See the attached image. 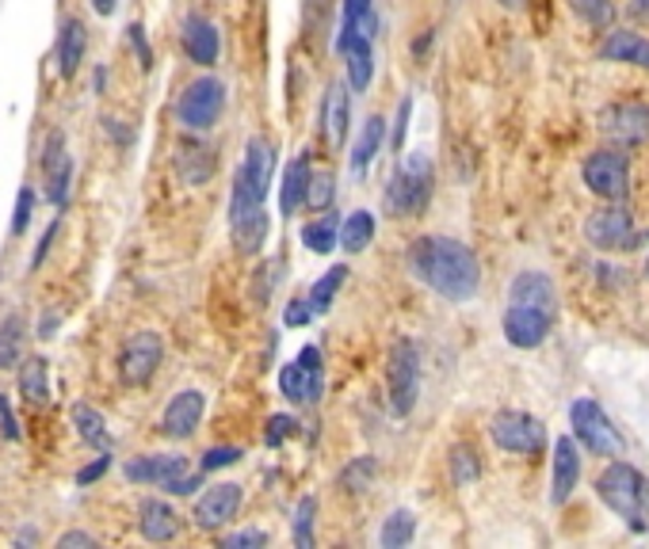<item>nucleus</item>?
Returning <instances> with one entry per match:
<instances>
[{
    "label": "nucleus",
    "instance_id": "nucleus-16",
    "mask_svg": "<svg viewBox=\"0 0 649 549\" xmlns=\"http://www.w3.org/2000/svg\"><path fill=\"white\" fill-rule=\"evenodd\" d=\"M39 164H42V176H47V199L54 202V207H65V199H70L73 161H70V149H65V134L62 130L47 134Z\"/></svg>",
    "mask_w": 649,
    "mask_h": 549
},
{
    "label": "nucleus",
    "instance_id": "nucleus-42",
    "mask_svg": "<svg viewBox=\"0 0 649 549\" xmlns=\"http://www.w3.org/2000/svg\"><path fill=\"white\" fill-rule=\"evenodd\" d=\"M573 12H577L588 27H596V32H608V27L615 24V4H611V0H573Z\"/></svg>",
    "mask_w": 649,
    "mask_h": 549
},
{
    "label": "nucleus",
    "instance_id": "nucleus-34",
    "mask_svg": "<svg viewBox=\"0 0 649 549\" xmlns=\"http://www.w3.org/2000/svg\"><path fill=\"white\" fill-rule=\"evenodd\" d=\"M70 420H73V427H77L80 442H88V447H100V450L111 447L108 420H103L100 412L92 409V404H73V409H70Z\"/></svg>",
    "mask_w": 649,
    "mask_h": 549
},
{
    "label": "nucleus",
    "instance_id": "nucleus-37",
    "mask_svg": "<svg viewBox=\"0 0 649 549\" xmlns=\"http://www.w3.org/2000/svg\"><path fill=\"white\" fill-rule=\"evenodd\" d=\"M345 279H348V267L340 263V267H329L310 287V310L317 313V317H321V313L333 310V302H337V295H340V287H345Z\"/></svg>",
    "mask_w": 649,
    "mask_h": 549
},
{
    "label": "nucleus",
    "instance_id": "nucleus-33",
    "mask_svg": "<svg viewBox=\"0 0 649 549\" xmlns=\"http://www.w3.org/2000/svg\"><path fill=\"white\" fill-rule=\"evenodd\" d=\"M375 229H378V222H375V214L371 210H352V214L340 222V237H337V245L345 248V252H363V248L375 240Z\"/></svg>",
    "mask_w": 649,
    "mask_h": 549
},
{
    "label": "nucleus",
    "instance_id": "nucleus-58",
    "mask_svg": "<svg viewBox=\"0 0 649 549\" xmlns=\"http://www.w3.org/2000/svg\"><path fill=\"white\" fill-rule=\"evenodd\" d=\"M32 541H39V531H32V526H27V531H20L16 546H32Z\"/></svg>",
    "mask_w": 649,
    "mask_h": 549
},
{
    "label": "nucleus",
    "instance_id": "nucleus-4",
    "mask_svg": "<svg viewBox=\"0 0 649 549\" xmlns=\"http://www.w3.org/2000/svg\"><path fill=\"white\" fill-rule=\"evenodd\" d=\"M272 172H275V149L264 138H252L245 146L241 169L234 176V195H229V217H241L249 210H260L272 191Z\"/></svg>",
    "mask_w": 649,
    "mask_h": 549
},
{
    "label": "nucleus",
    "instance_id": "nucleus-38",
    "mask_svg": "<svg viewBox=\"0 0 649 549\" xmlns=\"http://www.w3.org/2000/svg\"><path fill=\"white\" fill-rule=\"evenodd\" d=\"M416 534V515L405 508L390 511V519L383 523V531H378V546L383 549H405L409 541H413Z\"/></svg>",
    "mask_w": 649,
    "mask_h": 549
},
{
    "label": "nucleus",
    "instance_id": "nucleus-24",
    "mask_svg": "<svg viewBox=\"0 0 649 549\" xmlns=\"http://www.w3.org/2000/svg\"><path fill=\"white\" fill-rule=\"evenodd\" d=\"M509 302L512 305H535V310L554 313V305H558L554 283H550V275H542V271H520L516 279H512V287H509Z\"/></svg>",
    "mask_w": 649,
    "mask_h": 549
},
{
    "label": "nucleus",
    "instance_id": "nucleus-41",
    "mask_svg": "<svg viewBox=\"0 0 649 549\" xmlns=\"http://www.w3.org/2000/svg\"><path fill=\"white\" fill-rule=\"evenodd\" d=\"M313 523H317V500L302 496V500L295 503V523H290L298 549H313Z\"/></svg>",
    "mask_w": 649,
    "mask_h": 549
},
{
    "label": "nucleus",
    "instance_id": "nucleus-61",
    "mask_svg": "<svg viewBox=\"0 0 649 549\" xmlns=\"http://www.w3.org/2000/svg\"><path fill=\"white\" fill-rule=\"evenodd\" d=\"M497 4H501V9H512V12H516V9H524L527 0H497Z\"/></svg>",
    "mask_w": 649,
    "mask_h": 549
},
{
    "label": "nucleus",
    "instance_id": "nucleus-46",
    "mask_svg": "<svg viewBox=\"0 0 649 549\" xmlns=\"http://www.w3.org/2000/svg\"><path fill=\"white\" fill-rule=\"evenodd\" d=\"M219 546L222 549H264L267 546V534L264 531H237V534H226Z\"/></svg>",
    "mask_w": 649,
    "mask_h": 549
},
{
    "label": "nucleus",
    "instance_id": "nucleus-27",
    "mask_svg": "<svg viewBox=\"0 0 649 549\" xmlns=\"http://www.w3.org/2000/svg\"><path fill=\"white\" fill-rule=\"evenodd\" d=\"M85 54H88L85 24H80V20H65L62 35H58V73L73 77V73L80 70V62H85Z\"/></svg>",
    "mask_w": 649,
    "mask_h": 549
},
{
    "label": "nucleus",
    "instance_id": "nucleus-31",
    "mask_svg": "<svg viewBox=\"0 0 649 549\" xmlns=\"http://www.w3.org/2000/svg\"><path fill=\"white\" fill-rule=\"evenodd\" d=\"M383 141H386V118L383 115H371L367 123H363V130H360V138H355V146H352V172H355V176H363V172L371 169V161L378 157Z\"/></svg>",
    "mask_w": 649,
    "mask_h": 549
},
{
    "label": "nucleus",
    "instance_id": "nucleus-23",
    "mask_svg": "<svg viewBox=\"0 0 649 549\" xmlns=\"http://www.w3.org/2000/svg\"><path fill=\"white\" fill-rule=\"evenodd\" d=\"M581 481V450H577V439H570V435H562V439H554V492H550V500L554 503H565L573 496V488H577Z\"/></svg>",
    "mask_w": 649,
    "mask_h": 549
},
{
    "label": "nucleus",
    "instance_id": "nucleus-48",
    "mask_svg": "<svg viewBox=\"0 0 649 549\" xmlns=\"http://www.w3.org/2000/svg\"><path fill=\"white\" fill-rule=\"evenodd\" d=\"M126 39H130V47H134V54H138V65L141 70H153V50H149V42H146V27L141 24H130L126 27Z\"/></svg>",
    "mask_w": 649,
    "mask_h": 549
},
{
    "label": "nucleus",
    "instance_id": "nucleus-19",
    "mask_svg": "<svg viewBox=\"0 0 649 549\" xmlns=\"http://www.w3.org/2000/svg\"><path fill=\"white\" fill-rule=\"evenodd\" d=\"M123 473H126V481H134V485L165 488L173 477L188 473V458L184 454H141V458H130V462L123 465Z\"/></svg>",
    "mask_w": 649,
    "mask_h": 549
},
{
    "label": "nucleus",
    "instance_id": "nucleus-7",
    "mask_svg": "<svg viewBox=\"0 0 649 549\" xmlns=\"http://www.w3.org/2000/svg\"><path fill=\"white\" fill-rule=\"evenodd\" d=\"M279 394L290 404H317L325 394V359L317 344H305L295 363L279 366Z\"/></svg>",
    "mask_w": 649,
    "mask_h": 549
},
{
    "label": "nucleus",
    "instance_id": "nucleus-49",
    "mask_svg": "<svg viewBox=\"0 0 649 549\" xmlns=\"http://www.w3.org/2000/svg\"><path fill=\"white\" fill-rule=\"evenodd\" d=\"M32 214H35V191L32 187H24L16 199V217H12V233H24L27 225H32Z\"/></svg>",
    "mask_w": 649,
    "mask_h": 549
},
{
    "label": "nucleus",
    "instance_id": "nucleus-18",
    "mask_svg": "<svg viewBox=\"0 0 649 549\" xmlns=\"http://www.w3.org/2000/svg\"><path fill=\"white\" fill-rule=\"evenodd\" d=\"M173 169H176V176H180V184L203 187V184H211L214 169H219V153H214L207 141L188 138V141H180V146H176Z\"/></svg>",
    "mask_w": 649,
    "mask_h": 549
},
{
    "label": "nucleus",
    "instance_id": "nucleus-50",
    "mask_svg": "<svg viewBox=\"0 0 649 549\" xmlns=\"http://www.w3.org/2000/svg\"><path fill=\"white\" fill-rule=\"evenodd\" d=\"M409 118H413V100H401L398 103V115H394V149L401 153V146H405V134H409Z\"/></svg>",
    "mask_w": 649,
    "mask_h": 549
},
{
    "label": "nucleus",
    "instance_id": "nucleus-8",
    "mask_svg": "<svg viewBox=\"0 0 649 549\" xmlns=\"http://www.w3.org/2000/svg\"><path fill=\"white\" fill-rule=\"evenodd\" d=\"M570 424H573V439L585 442L592 454L600 458L623 454V439H619L615 424H611L608 412H603L592 397H577V401L570 404Z\"/></svg>",
    "mask_w": 649,
    "mask_h": 549
},
{
    "label": "nucleus",
    "instance_id": "nucleus-3",
    "mask_svg": "<svg viewBox=\"0 0 649 549\" xmlns=\"http://www.w3.org/2000/svg\"><path fill=\"white\" fill-rule=\"evenodd\" d=\"M432 187H436V172L428 153H409L386 184V210L394 217H421L432 202Z\"/></svg>",
    "mask_w": 649,
    "mask_h": 549
},
{
    "label": "nucleus",
    "instance_id": "nucleus-36",
    "mask_svg": "<svg viewBox=\"0 0 649 549\" xmlns=\"http://www.w3.org/2000/svg\"><path fill=\"white\" fill-rule=\"evenodd\" d=\"M337 237H340V214H325L317 222L302 225V245L317 255H329L337 248Z\"/></svg>",
    "mask_w": 649,
    "mask_h": 549
},
{
    "label": "nucleus",
    "instance_id": "nucleus-55",
    "mask_svg": "<svg viewBox=\"0 0 649 549\" xmlns=\"http://www.w3.org/2000/svg\"><path fill=\"white\" fill-rule=\"evenodd\" d=\"M58 549H96L100 541L92 538V534H85V531H70V534H62V538L54 541Z\"/></svg>",
    "mask_w": 649,
    "mask_h": 549
},
{
    "label": "nucleus",
    "instance_id": "nucleus-1",
    "mask_svg": "<svg viewBox=\"0 0 649 549\" xmlns=\"http://www.w3.org/2000/svg\"><path fill=\"white\" fill-rule=\"evenodd\" d=\"M409 271L447 302L462 305L482 290V263L474 248L454 237H416L409 245Z\"/></svg>",
    "mask_w": 649,
    "mask_h": 549
},
{
    "label": "nucleus",
    "instance_id": "nucleus-51",
    "mask_svg": "<svg viewBox=\"0 0 649 549\" xmlns=\"http://www.w3.org/2000/svg\"><path fill=\"white\" fill-rule=\"evenodd\" d=\"M0 432H4V439L9 442H20V424H16V412H12V401L9 394H0Z\"/></svg>",
    "mask_w": 649,
    "mask_h": 549
},
{
    "label": "nucleus",
    "instance_id": "nucleus-29",
    "mask_svg": "<svg viewBox=\"0 0 649 549\" xmlns=\"http://www.w3.org/2000/svg\"><path fill=\"white\" fill-rule=\"evenodd\" d=\"M20 397H24L32 409H47L50 404V366L42 355L27 359L20 366Z\"/></svg>",
    "mask_w": 649,
    "mask_h": 549
},
{
    "label": "nucleus",
    "instance_id": "nucleus-17",
    "mask_svg": "<svg viewBox=\"0 0 649 549\" xmlns=\"http://www.w3.org/2000/svg\"><path fill=\"white\" fill-rule=\"evenodd\" d=\"M203 412H207V397L203 389H180L173 401L165 404V416H161V432L169 439H191L203 424Z\"/></svg>",
    "mask_w": 649,
    "mask_h": 549
},
{
    "label": "nucleus",
    "instance_id": "nucleus-12",
    "mask_svg": "<svg viewBox=\"0 0 649 549\" xmlns=\"http://www.w3.org/2000/svg\"><path fill=\"white\" fill-rule=\"evenodd\" d=\"M581 176H585L588 191L608 202H619L631 191V161L619 149H596L585 161V169H581Z\"/></svg>",
    "mask_w": 649,
    "mask_h": 549
},
{
    "label": "nucleus",
    "instance_id": "nucleus-21",
    "mask_svg": "<svg viewBox=\"0 0 649 549\" xmlns=\"http://www.w3.org/2000/svg\"><path fill=\"white\" fill-rule=\"evenodd\" d=\"M138 531L146 541H173L176 534H180V515L173 511V503L146 496V500L138 503Z\"/></svg>",
    "mask_w": 649,
    "mask_h": 549
},
{
    "label": "nucleus",
    "instance_id": "nucleus-9",
    "mask_svg": "<svg viewBox=\"0 0 649 549\" xmlns=\"http://www.w3.org/2000/svg\"><path fill=\"white\" fill-rule=\"evenodd\" d=\"M489 435H494V442L501 450H509V454H542V447H547V424H542L539 416H532V412H520V409H504L497 412L494 420H489Z\"/></svg>",
    "mask_w": 649,
    "mask_h": 549
},
{
    "label": "nucleus",
    "instance_id": "nucleus-59",
    "mask_svg": "<svg viewBox=\"0 0 649 549\" xmlns=\"http://www.w3.org/2000/svg\"><path fill=\"white\" fill-rule=\"evenodd\" d=\"M631 12L634 16H649V0H631Z\"/></svg>",
    "mask_w": 649,
    "mask_h": 549
},
{
    "label": "nucleus",
    "instance_id": "nucleus-56",
    "mask_svg": "<svg viewBox=\"0 0 649 549\" xmlns=\"http://www.w3.org/2000/svg\"><path fill=\"white\" fill-rule=\"evenodd\" d=\"M58 229H62V217H54V222L47 225V233H42V240H39V252L32 255V267H39V263L47 260V252H50V245H54Z\"/></svg>",
    "mask_w": 649,
    "mask_h": 549
},
{
    "label": "nucleus",
    "instance_id": "nucleus-44",
    "mask_svg": "<svg viewBox=\"0 0 649 549\" xmlns=\"http://www.w3.org/2000/svg\"><path fill=\"white\" fill-rule=\"evenodd\" d=\"M283 279V260H267L257 267V279H252V298H257L260 305L272 302V290L279 287Z\"/></svg>",
    "mask_w": 649,
    "mask_h": 549
},
{
    "label": "nucleus",
    "instance_id": "nucleus-45",
    "mask_svg": "<svg viewBox=\"0 0 649 549\" xmlns=\"http://www.w3.org/2000/svg\"><path fill=\"white\" fill-rule=\"evenodd\" d=\"M295 432H298V420L290 416V412H279V416H267V424H264V442L275 450V447H283V442H287Z\"/></svg>",
    "mask_w": 649,
    "mask_h": 549
},
{
    "label": "nucleus",
    "instance_id": "nucleus-13",
    "mask_svg": "<svg viewBox=\"0 0 649 549\" xmlns=\"http://www.w3.org/2000/svg\"><path fill=\"white\" fill-rule=\"evenodd\" d=\"M600 130L608 134L615 146L634 149L649 141V103H611L600 111Z\"/></svg>",
    "mask_w": 649,
    "mask_h": 549
},
{
    "label": "nucleus",
    "instance_id": "nucleus-10",
    "mask_svg": "<svg viewBox=\"0 0 649 549\" xmlns=\"http://www.w3.org/2000/svg\"><path fill=\"white\" fill-rule=\"evenodd\" d=\"M390 412L394 416H409L416 409V394H421V351L413 340H398L390 351Z\"/></svg>",
    "mask_w": 649,
    "mask_h": 549
},
{
    "label": "nucleus",
    "instance_id": "nucleus-54",
    "mask_svg": "<svg viewBox=\"0 0 649 549\" xmlns=\"http://www.w3.org/2000/svg\"><path fill=\"white\" fill-rule=\"evenodd\" d=\"M199 485H203V473H191V470H188V473H180V477L169 481L165 492H169V496H191Z\"/></svg>",
    "mask_w": 649,
    "mask_h": 549
},
{
    "label": "nucleus",
    "instance_id": "nucleus-11",
    "mask_svg": "<svg viewBox=\"0 0 649 549\" xmlns=\"http://www.w3.org/2000/svg\"><path fill=\"white\" fill-rule=\"evenodd\" d=\"M165 363V336L161 333H134L118 351V378L130 389H141L153 382L157 366Z\"/></svg>",
    "mask_w": 649,
    "mask_h": 549
},
{
    "label": "nucleus",
    "instance_id": "nucleus-28",
    "mask_svg": "<svg viewBox=\"0 0 649 549\" xmlns=\"http://www.w3.org/2000/svg\"><path fill=\"white\" fill-rule=\"evenodd\" d=\"M348 115H352V108H348V88L345 85H329L325 103H321V123H325V138H329L333 146H345Z\"/></svg>",
    "mask_w": 649,
    "mask_h": 549
},
{
    "label": "nucleus",
    "instance_id": "nucleus-32",
    "mask_svg": "<svg viewBox=\"0 0 649 549\" xmlns=\"http://www.w3.org/2000/svg\"><path fill=\"white\" fill-rule=\"evenodd\" d=\"M375 0H345V20H340V35L337 39H375Z\"/></svg>",
    "mask_w": 649,
    "mask_h": 549
},
{
    "label": "nucleus",
    "instance_id": "nucleus-47",
    "mask_svg": "<svg viewBox=\"0 0 649 549\" xmlns=\"http://www.w3.org/2000/svg\"><path fill=\"white\" fill-rule=\"evenodd\" d=\"M237 458H241V450L237 447H214L203 454V462H199V470L203 473H214V470H226V465H234Z\"/></svg>",
    "mask_w": 649,
    "mask_h": 549
},
{
    "label": "nucleus",
    "instance_id": "nucleus-14",
    "mask_svg": "<svg viewBox=\"0 0 649 549\" xmlns=\"http://www.w3.org/2000/svg\"><path fill=\"white\" fill-rule=\"evenodd\" d=\"M550 325H554V313L535 310V305H512V302H509L504 321H501L504 340L520 351H532V348H539V344H547Z\"/></svg>",
    "mask_w": 649,
    "mask_h": 549
},
{
    "label": "nucleus",
    "instance_id": "nucleus-57",
    "mask_svg": "<svg viewBox=\"0 0 649 549\" xmlns=\"http://www.w3.org/2000/svg\"><path fill=\"white\" fill-rule=\"evenodd\" d=\"M92 9L100 12V16H111V12H115V0H92Z\"/></svg>",
    "mask_w": 649,
    "mask_h": 549
},
{
    "label": "nucleus",
    "instance_id": "nucleus-6",
    "mask_svg": "<svg viewBox=\"0 0 649 549\" xmlns=\"http://www.w3.org/2000/svg\"><path fill=\"white\" fill-rule=\"evenodd\" d=\"M585 237H588V245L600 248V252H631V248L649 245V229H638V225H634V214L623 207L596 210V214L585 222Z\"/></svg>",
    "mask_w": 649,
    "mask_h": 549
},
{
    "label": "nucleus",
    "instance_id": "nucleus-22",
    "mask_svg": "<svg viewBox=\"0 0 649 549\" xmlns=\"http://www.w3.org/2000/svg\"><path fill=\"white\" fill-rule=\"evenodd\" d=\"M337 54L345 58V70H348V88L352 92H367L371 77H375V47L371 39H337Z\"/></svg>",
    "mask_w": 649,
    "mask_h": 549
},
{
    "label": "nucleus",
    "instance_id": "nucleus-40",
    "mask_svg": "<svg viewBox=\"0 0 649 549\" xmlns=\"http://www.w3.org/2000/svg\"><path fill=\"white\" fill-rule=\"evenodd\" d=\"M447 462H451V481H454V485H474V481L482 477V458H477V450L466 447V442H462V447H454Z\"/></svg>",
    "mask_w": 649,
    "mask_h": 549
},
{
    "label": "nucleus",
    "instance_id": "nucleus-2",
    "mask_svg": "<svg viewBox=\"0 0 649 549\" xmlns=\"http://www.w3.org/2000/svg\"><path fill=\"white\" fill-rule=\"evenodd\" d=\"M596 492L600 500L623 519L626 526H634L638 534L649 531V481L641 470L626 462H611L608 470L596 477Z\"/></svg>",
    "mask_w": 649,
    "mask_h": 549
},
{
    "label": "nucleus",
    "instance_id": "nucleus-39",
    "mask_svg": "<svg viewBox=\"0 0 649 549\" xmlns=\"http://www.w3.org/2000/svg\"><path fill=\"white\" fill-rule=\"evenodd\" d=\"M375 477H378V462L371 454L352 458V462L340 470V485H345V492H352V496L367 492V488L375 485Z\"/></svg>",
    "mask_w": 649,
    "mask_h": 549
},
{
    "label": "nucleus",
    "instance_id": "nucleus-52",
    "mask_svg": "<svg viewBox=\"0 0 649 549\" xmlns=\"http://www.w3.org/2000/svg\"><path fill=\"white\" fill-rule=\"evenodd\" d=\"M108 470H111V454H108V450H100V458H96V462H88L85 470H77V485L80 488L92 485V481H100Z\"/></svg>",
    "mask_w": 649,
    "mask_h": 549
},
{
    "label": "nucleus",
    "instance_id": "nucleus-62",
    "mask_svg": "<svg viewBox=\"0 0 649 549\" xmlns=\"http://www.w3.org/2000/svg\"><path fill=\"white\" fill-rule=\"evenodd\" d=\"M54 325H58V317H54V313H50V317L42 321V336H50V333H54Z\"/></svg>",
    "mask_w": 649,
    "mask_h": 549
},
{
    "label": "nucleus",
    "instance_id": "nucleus-30",
    "mask_svg": "<svg viewBox=\"0 0 649 549\" xmlns=\"http://www.w3.org/2000/svg\"><path fill=\"white\" fill-rule=\"evenodd\" d=\"M310 172H313L310 169V157H298V161L287 164V172H283V184H279V210H283V217H290L305 202Z\"/></svg>",
    "mask_w": 649,
    "mask_h": 549
},
{
    "label": "nucleus",
    "instance_id": "nucleus-53",
    "mask_svg": "<svg viewBox=\"0 0 649 549\" xmlns=\"http://www.w3.org/2000/svg\"><path fill=\"white\" fill-rule=\"evenodd\" d=\"M313 317H317V313H313L310 302H302V298H298V302H290L287 310H283V321H287V328H302V325H310Z\"/></svg>",
    "mask_w": 649,
    "mask_h": 549
},
{
    "label": "nucleus",
    "instance_id": "nucleus-25",
    "mask_svg": "<svg viewBox=\"0 0 649 549\" xmlns=\"http://www.w3.org/2000/svg\"><path fill=\"white\" fill-rule=\"evenodd\" d=\"M600 58L603 62H623V65H638L649 70V39H641L638 32H611L600 42Z\"/></svg>",
    "mask_w": 649,
    "mask_h": 549
},
{
    "label": "nucleus",
    "instance_id": "nucleus-5",
    "mask_svg": "<svg viewBox=\"0 0 649 549\" xmlns=\"http://www.w3.org/2000/svg\"><path fill=\"white\" fill-rule=\"evenodd\" d=\"M222 111H226V85L219 77H196L176 100V123L191 134H207L219 126Z\"/></svg>",
    "mask_w": 649,
    "mask_h": 549
},
{
    "label": "nucleus",
    "instance_id": "nucleus-35",
    "mask_svg": "<svg viewBox=\"0 0 649 549\" xmlns=\"http://www.w3.org/2000/svg\"><path fill=\"white\" fill-rule=\"evenodd\" d=\"M24 344H27V325L20 313H9L4 325H0V371H12L24 359Z\"/></svg>",
    "mask_w": 649,
    "mask_h": 549
},
{
    "label": "nucleus",
    "instance_id": "nucleus-43",
    "mask_svg": "<svg viewBox=\"0 0 649 549\" xmlns=\"http://www.w3.org/2000/svg\"><path fill=\"white\" fill-rule=\"evenodd\" d=\"M333 195H337V184H333L329 172H310V187H305V202L310 210H329Z\"/></svg>",
    "mask_w": 649,
    "mask_h": 549
},
{
    "label": "nucleus",
    "instance_id": "nucleus-15",
    "mask_svg": "<svg viewBox=\"0 0 649 549\" xmlns=\"http://www.w3.org/2000/svg\"><path fill=\"white\" fill-rule=\"evenodd\" d=\"M241 485H234V481H219V485H211L203 496L196 500V511H191V519H196L203 531H222V526H229L237 519V511H241Z\"/></svg>",
    "mask_w": 649,
    "mask_h": 549
},
{
    "label": "nucleus",
    "instance_id": "nucleus-26",
    "mask_svg": "<svg viewBox=\"0 0 649 549\" xmlns=\"http://www.w3.org/2000/svg\"><path fill=\"white\" fill-rule=\"evenodd\" d=\"M267 229H272V217H267L264 207L249 210L241 217H229V233H234V245L241 255H257L267 240Z\"/></svg>",
    "mask_w": 649,
    "mask_h": 549
},
{
    "label": "nucleus",
    "instance_id": "nucleus-20",
    "mask_svg": "<svg viewBox=\"0 0 649 549\" xmlns=\"http://www.w3.org/2000/svg\"><path fill=\"white\" fill-rule=\"evenodd\" d=\"M180 39H184V50H188V62L203 65V70H211V65L219 62L222 39H219V27H214L207 16H188V20H184Z\"/></svg>",
    "mask_w": 649,
    "mask_h": 549
},
{
    "label": "nucleus",
    "instance_id": "nucleus-60",
    "mask_svg": "<svg viewBox=\"0 0 649 549\" xmlns=\"http://www.w3.org/2000/svg\"><path fill=\"white\" fill-rule=\"evenodd\" d=\"M103 85H108V70H96V77H92V88H96V92H103Z\"/></svg>",
    "mask_w": 649,
    "mask_h": 549
}]
</instances>
